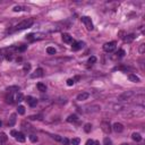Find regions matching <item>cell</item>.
Instances as JSON below:
<instances>
[{
  "label": "cell",
  "instance_id": "6",
  "mask_svg": "<svg viewBox=\"0 0 145 145\" xmlns=\"http://www.w3.org/2000/svg\"><path fill=\"white\" fill-rule=\"evenodd\" d=\"M85 45V43L84 42H82V41H78V42H73V45H71V49L74 51H77V50H81L83 47Z\"/></svg>",
  "mask_w": 145,
  "mask_h": 145
},
{
  "label": "cell",
  "instance_id": "44",
  "mask_svg": "<svg viewBox=\"0 0 145 145\" xmlns=\"http://www.w3.org/2000/svg\"><path fill=\"white\" fill-rule=\"evenodd\" d=\"M121 145H130V144H128V143H124V144H121Z\"/></svg>",
  "mask_w": 145,
  "mask_h": 145
},
{
  "label": "cell",
  "instance_id": "26",
  "mask_svg": "<svg viewBox=\"0 0 145 145\" xmlns=\"http://www.w3.org/2000/svg\"><path fill=\"white\" fill-rule=\"evenodd\" d=\"M91 129H92V125L91 124H85V126H84V130L86 133H90L91 132Z\"/></svg>",
  "mask_w": 145,
  "mask_h": 145
},
{
  "label": "cell",
  "instance_id": "42",
  "mask_svg": "<svg viewBox=\"0 0 145 145\" xmlns=\"http://www.w3.org/2000/svg\"><path fill=\"white\" fill-rule=\"evenodd\" d=\"M17 133H18V132H16V130H12V132H10V134H12V136H15V137H16Z\"/></svg>",
  "mask_w": 145,
  "mask_h": 145
},
{
  "label": "cell",
  "instance_id": "38",
  "mask_svg": "<svg viewBox=\"0 0 145 145\" xmlns=\"http://www.w3.org/2000/svg\"><path fill=\"white\" fill-rule=\"evenodd\" d=\"M74 79H73V78H69V79H67V85H68V86H73V85H74Z\"/></svg>",
  "mask_w": 145,
  "mask_h": 145
},
{
  "label": "cell",
  "instance_id": "30",
  "mask_svg": "<svg viewBox=\"0 0 145 145\" xmlns=\"http://www.w3.org/2000/svg\"><path fill=\"white\" fill-rule=\"evenodd\" d=\"M103 145H112L111 139L109 138V137H106V138H104V141H103Z\"/></svg>",
  "mask_w": 145,
  "mask_h": 145
},
{
  "label": "cell",
  "instance_id": "22",
  "mask_svg": "<svg viewBox=\"0 0 145 145\" xmlns=\"http://www.w3.org/2000/svg\"><path fill=\"white\" fill-rule=\"evenodd\" d=\"M79 143H81V139L77 138V137H75V138H73L70 141V144L71 145H79Z\"/></svg>",
  "mask_w": 145,
  "mask_h": 145
},
{
  "label": "cell",
  "instance_id": "45",
  "mask_svg": "<svg viewBox=\"0 0 145 145\" xmlns=\"http://www.w3.org/2000/svg\"><path fill=\"white\" fill-rule=\"evenodd\" d=\"M1 125H2V122H1V120H0V127H1Z\"/></svg>",
  "mask_w": 145,
  "mask_h": 145
},
{
  "label": "cell",
  "instance_id": "29",
  "mask_svg": "<svg viewBox=\"0 0 145 145\" xmlns=\"http://www.w3.org/2000/svg\"><path fill=\"white\" fill-rule=\"evenodd\" d=\"M116 55H117V57H118V58H122L124 56H125V51L122 50V49H120V50L118 51Z\"/></svg>",
  "mask_w": 145,
  "mask_h": 145
},
{
  "label": "cell",
  "instance_id": "8",
  "mask_svg": "<svg viewBox=\"0 0 145 145\" xmlns=\"http://www.w3.org/2000/svg\"><path fill=\"white\" fill-rule=\"evenodd\" d=\"M26 102L33 108L36 107V104H38V100H36L35 98H32V96H27V98H26Z\"/></svg>",
  "mask_w": 145,
  "mask_h": 145
},
{
  "label": "cell",
  "instance_id": "16",
  "mask_svg": "<svg viewBox=\"0 0 145 145\" xmlns=\"http://www.w3.org/2000/svg\"><path fill=\"white\" fill-rule=\"evenodd\" d=\"M38 90L40 91V92H45L47 91V86H45V84H43V83H38Z\"/></svg>",
  "mask_w": 145,
  "mask_h": 145
},
{
  "label": "cell",
  "instance_id": "2",
  "mask_svg": "<svg viewBox=\"0 0 145 145\" xmlns=\"http://www.w3.org/2000/svg\"><path fill=\"white\" fill-rule=\"evenodd\" d=\"M81 20H82V23L85 24V26H86V28H87L88 31H92V30L94 28V27H93V23H92V20H91L90 17H87V16H83L82 18H81Z\"/></svg>",
  "mask_w": 145,
  "mask_h": 145
},
{
  "label": "cell",
  "instance_id": "28",
  "mask_svg": "<svg viewBox=\"0 0 145 145\" xmlns=\"http://www.w3.org/2000/svg\"><path fill=\"white\" fill-rule=\"evenodd\" d=\"M26 8H24V7H22V6H15L14 7V12H22V10H25Z\"/></svg>",
  "mask_w": 145,
  "mask_h": 145
},
{
  "label": "cell",
  "instance_id": "37",
  "mask_svg": "<svg viewBox=\"0 0 145 145\" xmlns=\"http://www.w3.org/2000/svg\"><path fill=\"white\" fill-rule=\"evenodd\" d=\"M96 63V58H95L94 56H92V57L88 59V63H91V65H92V63Z\"/></svg>",
  "mask_w": 145,
  "mask_h": 145
},
{
  "label": "cell",
  "instance_id": "10",
  "mask_svg": "<svg viewBox=\"0 0 145 145\" xmlns=\"http://www.w3.org/2000/svg\"><path fill=\"white\" fill-rule=\"evenodd\" d=\"M63 41L65 43H71V42H74L73 41V36H70L69 34H67V33H63Z\"/></svg>",
  "mask_w": 145,
  "mask_h": 145
},
{
  "label": "cell",
  "instance_id": "43",
  "mask_svg": "<svg viewBox=\"0 0 145 145\" xmlns=\"http://www.w3.org/2000/svg\"><path fill=\"white\" fill-rule=\"evenodd\" d=\"M93 145H100V143H99V142H94V144Z\"/></svg>",
  "mask_w": 145,
  "mask_h": 145
},
{
  "label": "cell",
  "instance_id": "46",
  "mask_svg": "<svg viewBox=\"0 0 145 145\" xmlns=\"http://www.w3.org/2000/svg\"><path fill=\"white\" fill-rule=\"evenodd\" d=\"M0 59H1V56H0Z\"/></svg>",
  "mask_w": 145,
  "mask_h": 145
},
{
  "label": "cell",
  "instance_id": "34",
  "mask_svg": "<svg viewBox=\"0 0 145 145\" xmlns=\"http://www.w3.org/2000/svg\"><path fill=\"white\" fill-rule=\"evenodd\" d=\"M23 69H24V71H28V70L31 69V63H25L24 67H23Z\"/></svg>",
  "mask_w": 145,
  "mask_h": 145
},
{
  "label": "cell",
  "instance_id": "39",
  "mask_svg": "<svg viewBox=\"0 0 145 145\" xmlns=\"http://www.w3.org/2000/svg\"><path fill=\"white\" fill-rule=\"evenodd\" d=\"M144 48H145V44H141L139 45V53H144Z\"/></svg>",
  "mask_w": 145,
  "mask_h": 145
},
{
  "label": "cell",
  "instance_id": "36",
  "mask_svg": "<svg viewBox=\"0 0 145 145\" xmlns=\"http://www.w3.org/2000/svg\"><path fill=\"white\" fill-rule=\"evenodd\" d=\"M26 40H28V41H34V35H33V33L26 35Z\"/></svg>",
  "mask_w": 145,
  "mask_h": 145
},
{
  "label": "cell",
  "instance_id": "24",
  "mask_svg": "<svg viewBox=\"0 0 145 145\" xmlns=\"http://www.w3.org/2000/svg\"><path fill=\"white\" fill-rule=\"evenodd\" d=\"M26 49H27V45H20L18 48H16V51H18V52H24Z\"/></svg>",
  "mask_w": 145,
  "mask_h": 145
},
{
  "label": "cell",
  "instance_id": "11",
  "mask_svg": "<svg viewBox=\"0 0 145 145\" xmlns=\"http://www.w3.org/2000/svg\"><path fill=\"white\" fill-rule=\"evenodd\" d=\"M88 96H90V94H88V93H86V92H83V93H81V94L77 95V100H78V101H84V100H87Z\"/></svg>",
  "mask_w": 145,
  "mask_h": 145
},
{
  "label": "cell",
  "instance_id": "15",
  "mask_svg": "<svg viewBox=\"0 0 145 145\" xmlns=\"http://www.w3.org/2000/svg\"><path fill=\"white\" fill-rule=\"evenodd\" d=\"M132 138L134 139L135 142H141V141H142V136H141L139 133H134L132 135Z\"/></svg>",
  "mask_w": 145,
  "mask_h": 145
},
{
  "label": "cell",
  "instance_id": "18",
  "mask_svg": "<svg viewBox=\"0 0 145 145\" xmlns=\"http://www.w3.org/2000/svg\"><path fill=\"white\" fill-rule=\"evenodd\" d=\"M7 142V135L5 133H2V134H0V145L5 144Z\"/></svg>",
  "mask_w": 145,
  "mask_h": 145
},
{
  "label": "cell",
  "instance_id": "25",
  "mask_svg": "<svg viewBox=\"0 0 145 145\" xmlns=\"http://www.w3.org/2000/svg\"><path fill=\"white\" fill-rule=\"evenodd\" d=\"M28 119H31V120H42V116L41 114H36V116H31Z\"/></svg>",
  "mask_w": 145,
  "mask_h": 145
},
{
  "label": "cell",
  "instance_id": "35",
  "mask_svg": "<svg viewBox=\"0 0 145 145\" xmlns=\"http://www.w3.org/2000/svg\"><path fill=\"white\" fill-rule=\"evenodd\" d=\"M61 142H63V145H70V141H69L68 138H66V137L61 139Z\"/></svg>",
  "mask_w": 145,
  "mask_h": 145
},
{
  "label": "cell",
  "instance_id": "5",
  "mask_svg": "<svg viewBox=\"0 0 145 145\" xmlns=\"http://www.w3.org/2000/svg\"><path fill=\"white\" fill-rule=\"evenodd\" d=\"M101 129L106 133V134H110V132H111L112 128H111V125L109 124V121H102L101 122Z\"/></svg>",
  "mask_w": 145,
  "mask_h": 145
},
{
  "label": "cell",
  "instance_id": "40",
  "mask_svg": "<svg viewBox=\"0 0 145 145\" xmlns=\"http://www.w3.org/2000/svg\"><path fill=\"white\" fill-rule=\"evenodd\" d=\"M52 138H55L56 141H58V142H61V139H63L60 136H59V135H53V136H52Z\"/></svg>",
  "mask_w": 145,
  "mask_h": 145
},
{
  "label": "cell",
  "instance_id": "27",
  "mask_svg": "<svg viewBox=\"0 0 145 145\" xmlns=\"http://www.w3.org/2000/svg\"><path fill=\"white\" fill-rule=\"evenodd\" d=\"M23 99H24L23 94H22V93H17V95H16V101H17V102H22V101H23Z\"/></svg>",
  "mask_w": 145,
  "mask_h": 145
},
{
  "label": "cell",
  "instance_id": "9",
  "mask_svg": "<svg viewBox=\"0 0 145 145\" xmlns=\"http://www.w3.org/2000/svg\"><path fill=\"white\" fill-rule=\"evenodd\" d=\"M41 76H43V69H42V68H38V69L31 75V77L32 78H38V77H41Z\"/></svg>",
  "mask_w": 145,
  "mask_h": 145
},
{
  "label": "cell",
  "instance_id": "33",
  "mask_svg": "<svg viewBox=\"0 0 145 145\" xmlns=\"http://www.w3.org/2000/svg\"><path fill=\"white\" fill-rule=\"evenodd\" d=\"M30 139H31V142L33 143H36L38 142V136H35V135H30Z\"/></svg>",
  "mask_w": 145,
  "mask_h": 145
},
{
  "label": "cell",
  "instance_id": "3",
  "mask_svg": "<svg viewBox=\"0 0 145 145\" xmlns=\"http://www.w3.org/2000/svg\"><path fill=\"white\" fill-rule=\"evenodd\" d=\"M116 47H117L116 42H108L103 45V50L106 52H112V51L116 50Z\"/></svg>",
  "mask_w": 145,
  "mask_h": 145
},
{
  "label": "cell",
  "instance_id": "32",
  "mask_svg": "<svg viewBox=\"0 0 145 145\" xmlns=\"http://www.w3.org/2000/svg\"><path fill=\"white\" fill-rule=\"evenodd\" d=\"M6 99H7V102H8V103H10V104H12V103H14V100H13V94H12V93H10V94H9V95H8V96H7Z\"/></svg>",
  "mask_w": 145,
  "mask_h": 145
},
{
  "label": "cell",
  "instance_id": "7",
  "mask_svg": "<svg viewBox=\"0 0 145 145\" xmlns=\"http://www.w3.org/2000/svg\"><path fill=\"white\" fill-rule=\"evenodd\" d=\"M111 128H112L116 133H121L124 130V125L120 124V122H116V124H114V126L111 127Z\"/></svg>",
  "mask_w": 145,
  "mask_h": 145
},
{
  "label": "cell",
  "instance_id": "17",
  "mask_svg": "<svg viewBox=\"0 0 145 145\" xmlns=\"http://www.w3.org/2000/svg\"><path fill=\"white\" fill-rule=\"evenodd\" d=\"M134 40H135V34H128V35H126V38H125V41L128 42V43L133 42Z\"/></svg>",
  "mask_w": 145,
  "mask_h": 145
},
{
  "label": "cell",
  "instance_id": "14",
  "mask_svg": "<svg viewBox=\"0 0 145 145\" xmlns=\"http://www.w3.org/2000/svg\"><path fill=\"white\" fill-rule=\"evenodd\" d=\"M15 122H16V114H13L10 116V118H9V122H8V125L10 127H13L15 125Z\"/></svg>",
  "mask_w": 145,
  "mask_h": 145
},
{
  "label": "cell",
  "instance_id": "23",
  "mask_svg": "<svg viewBox=\"0 0 145 145\" xmlns=\"http://www.w3.org/2000/svg\"><path fill=\"white\" fill-rule=\"evenodd\" d=\"M33 35H34V40H40L44 38V34H41V33H33Z\"/></svg>",
  "mask_w": 145,
  "mask_h": 145
},
{
  "label": "cell",
  "instance_id": "12",
  "mask_svg": "<svg viewBox=\"0 0 145 145\" xmlns=\"http://www.w3.org/2000/svg\"><path fill=\"white\" fill-rule=\"evenodd\" d=\"M15 138H16V141H17V142H19V143H24V142H25V135H24V134H23V133H17V135H16V137H15Z\"/></svg>",
  "mask_w": 145,
  "mask_h": 145
},
{
  "label": "cell",
  "instance_id": "41",
  "mask_svg": "<svg viewBox=\"0 0 145 145\" xmlns=\"http://www.w3.org/2000/svg\"><path fill=\"white\" fill-rule=\"evenodd\" d=\"M93 144H94V141L93 139H87V142H86L85 145H93Z\"/></svg>",
  "mask_w": 145,
  "mask_h": 145
},
{
  "label": "cell",
  "instance_id": "4",
  "mask_svg": "<svg viewBox=\"0 0 145 145\" xmlns=\"http://www.w3.org/2000/svg\"><path fill=\"white\" fill-rule=\"evenodd\" d=\"M134 94H135V93H134V92H132V91H127V92H125V93H122V94L120 95L119 98H118V100H120V101L129 100V99H130Z\"/></svg>",
  "mask_w": 145,
  "mask_h": 145
},
{
  "label": "cell",
  "instance_id": "19",
  "mask_svg": "<svg viewBox=\"0 0 145 145\" xmlns=\"http://www.w3.org/2000/svg\"><path fill=\"white\" fill-rule=\"evenodd\" d=\"M77 119H78V118H77L76 114H70L69 117L67 118V121H68V122H76Z\"/></svg>",
  "mask_w": 145,
  "mask_h": 145
},
{
  "label": "cell",
  "instance_id": "13",
  "mask_svg": "<svg viewBox=\"0 0 145 145\" xmlns=\"http://www.w3.org/2000/svg\"><path fill=\"white\" fill-rule=\"evenodd\" d=\"M128 78H129L130 82H134V83L139 82V77L138 76H136V75H134V74H129V75H128Z\"/></svg>",
  "mask_w": 145,
  "mask_h": 145
},
{
  "label": "cell",
  "instance_id": "20",
  "mask_svg": "<svg viewBox=\"0 0 145 145\" xmlns=\"http://www.w3.org/2000/svg\"><path fill=\"white\" fill-rule=\"evenodd\" d=\"M47 52H48V55H56V49L55 48H52V47H49V48H47Z\"/></svg>",
  "mask_w": 145,
  "mask_h": 145
},
{
  "label": "cell",
  "instance_id": "21",
  "mask_svg": "<svg viewBox=\"0 0 145 145\" xmlns=\"http://www.w3.org/2000/svg\"><path fill=\"white\" fill-rule=\"evenodd\" d=\"M7 91H8V92H10V93H13V92L19 91V87H18V86H9V87L7 88Z\"/></svg>",
  "mask_w": 145,
  "mask_h": 145
},
{
  "label": "cell",
  "instance_id": "1",
  "mask_svg": "<svg viewBox=\"0 0 145 145\" xmlns=\"http://www.w3.org/2000/svg\"><path fill=\"white\" fill-rule=\"evenodd\" d=\"M33 19H25V20H23L22 23H19L18 25L15 26V28H14L13 31H22V30H25V28H28V27H31L33 25ZM12 31V32H13Z\"/></svg>",
  "mask_w": 145,
  "mask_h": 145
},
{
  "label": "cell",
  "instance_id": "31",
  "mask_svg": "<svg viewBox=\"0 0 145 145\" xmlns=\"http://www.w3.org/2000/svg\"><path fill=\"white\" fill-rule=\"evenodd\" d=\"M17 111H18L19 114H25V108L23 107V106H19L18 109H17Z\"/></svg>",
  "mask_w": 145,
  "mask_h": 145
}]
</instances>
